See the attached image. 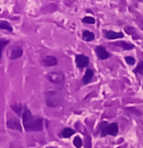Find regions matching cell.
<instances>
[{
	"instance_id": "cell-1",
	"label": "cell",
	"mask_w": 143,
	"mask_h": 148,
	"mask_svg": "<svg viewBox=\"0 0 143 148\" xmlns=\"http://www.w3.org/2000/svg\"><path fill=\"white\" fill-rule=\"evenodd\" d=\"M23 127L27 132L41 131L43 127V121L41 118H35L32 116L31 112L28 109H24L22 114Z\"/></svg>"
},
{
	"instance_id": "cell-2",
	"label": "cell",
	"mask_w": 143,
	"mask_h": 148,
	"mask_svg": "<svg viewBox=\"0 0 143 148\" xmlns=\"http://www.w3.org/2000/svg\"><path fill=\"white\" fill-rule=\"evenodd\" d=\"M100 133L101 136H106V135H112V136H115L118 133V125L117 123H111L109 124L106 121H102L100 123Z\"/></svg>"
},
{
	"instance_id": "cell-3",
	"label": "cell",
	"mask_w": 143,
	"mask_h": 148,
	"mask_svg": "<svg viewBox=\"0 0 143 148\" xmlns=\"http://www.w3.org/2000/svg\"><path fill=\"white\" fill-rule=\"evenodd\" d=\"M45 102L49 107H57L58 105L61 104L62 97L59 93H57L56 91H47L45 93Z\"/></svg>"
},
{
	"instance_id": "cell-4",
	"label": "cell",
	"mask_w": 143,
	"mask_h": 148,
	"mask_svg": "<svg viewBox=\"0 0 143 148\" xmlns=\"http://www.w3.org/2000/svg\"><path fill=\"white\" fill-rule=\"evenodd\" d=\"M47 78L51 83L56 84V85H63L64 83V74L62 72H59V71L48 73Z\"/></svg>"
},
{
	"instance_id": "cell-5",
	"label": "cell",
	"mask_w": 143,
	"mask_h": 148,
	"mask_svg": "<svg viewBox=\"0 0 143 148\" xmlns=\"http://www.w3.org/2000/svg\"><path fill=\"white\" fill-rule=\"evenodd\" d=\"M75 61H76V65L78 68L81 69L88 65V63H89V58H88L87 56L83 55V54H79V55H77L76 58H75Z\"/></svg>"
},
{
	"instance_id": "cell-6",
	"label": "cell",
	"mask_w": 143,
	"mask_h": 148,
	"mask_svg": "<svg viewBox=\"0 0 143 148\" xmlns=\"http://www.w3.org/2000/svg\"><path fill=\"white\" fill-rule=\"evenodd\" d=\"M7 127L10 128V129H14V130H19L21 131L22 130V127H21L20 121L18 120L15 117H12V118H9L7 121Z\"/></svg>"
},
{
	"instance_id": "cell-7",
	"label": "cell",
	"mask_w": 143,
	"mask_h": 148,
	"mask_svg": "<svg viewBox=\"0 0 143 148\" xmlns=\"http://www.w3.org/2000/svg\"><path fill=\"white\" fill-rule=\"evenodd\" d=\"M23 54V49L22 47L20 46H15L10 50V54H9V57L11 60L17 59V58H20Z\"/></svg>"
},
{
	"instance_id": "cell-8",
	"label": "cell",
	"mask_w": 143,
	"mask_h": 148,
	"mask_svg": "<svg viewBox=\"0 0 143 148\" xmlns=\"http://www.w3.org/2000/svg\"><path fill=\"white\" fill-rule=\"evenodd\" d=\"M95 51H96V54H97V56H98V58L101 60L107 59V58H109V56H110V54L108 53V52L106 51V49L102 46H97L96 49H95Z\"/></svg>"
},
{
	"instance_id": "cell-9",
	"label": "cell",
	"mask_w": 143,
	"mask_h": 148,
	"mask_svg": "<svg viewBox=\"0 0 143 148\" xmlns=\"http://www.w3.org/2000/svg\"><path fill=\"white\" fill-rule=\"evenodd\" d=\"M43 63H44L45 66H48V67H51V66H55L57 64V59H56L54 56H46V57L43 59Z\"/></svg>"
},
{
	"instance_id": "cell-10",
	"label": "cell",
	"mask_w": 143,
	"mask_h": 148,
	"mask_svg": "<svg viewBox=\"0 0 143 148\" xmlns=\"http://www.w3.org/2000/svg\"><path fill=\"white\" fill-rule=\"evenodd\" d=\"M123 33L121 32H114V31H106L105 32V37L107 39H118V38H123Z\"/></svg>"
},
{
	"instance_id": "cell-11",
	"label": "cell",
	"mask_w": 143,
	"mask_h": 148,
	"mask_svg": "<svg viewBox=\"0 0 143 148\" xmlns=\"http://www.w3.org/2000/svg\"><path fill=\"white\" fill-rule=\"evenodd\" d=\"M93 75H94V72H93V70H91V69H88V70H86L85 74H84L83 76V83L84 84H87L89 83L91 81V79H92Z\"/></svg>"
},
{
	"instance_id": "cell-12",
	"label": "cell",
	"mask_w": 143,
	"mask_h": 148,
	"mask_svg": "<svg viewBox=\"0 0 143 148\" xmlns=\"http://www.w3.org/2000/svg\"><path fill=\"white\" fill-rule=\"evenodd\" d=\"M74 133H75V130L71 129V128H64L61 133H60V136L64 137V138H69V137L72 136Z\"/></svg>"
},
{
	"instance_id": "cell-13",
	"label": "cell",
	"mask_w": 143,
	"mask_h": 148,
	"mask_svg": "<svg viewBox=\"0 0 143 148\" xmlns=\"http://www.w3.org/2000/svg\"><path fill=\"white\" fill-rule=\"evenodd\" d=\"M82 38L85 41H92L93 39L95 38V36H94V33L85 30V31H83V33H82Z\"/></svg>"
},
{
	"instance_id": "cell-14",
	"label": "cell",
	"mask_w": 143,
	"mask_h": 148,
	"mask_svg": "<svg viewBox=\"0 0 143 148\" xmlns=\"http://www.w3.org/2000/svg\"><path fill=\"white\" fill-rule=\"evenodd\" d=\"M116 45H119V46H121L124 50H130V49H133L134 46L132 44H130V43H127V42H118L116 43Z\"/></svg>"
},
{
	"instance_id": "cell-15",
	"label": "cell",
	"mask_w": 143,
	"mask_h": 148,
	"mask_svg": "<svg viewBox=\"0 0 143 148\" xmlns=\"http://www.w3.org/2000/svg\"><path fill=\"white\" fill-rule=\"evenodd\" d=\"M0 29H6L8 31H12V27L7 21H0Z\"/></svg>"
},
{
	"instance_id": "cell-16",
	"label": "cell",
	"mask_w": 143,
	"mask_h": 148,
	"mask_svg": "<svg viewBox=\"0 0 143 148\" xmlns=\"http://www.w3.org/2000/svg\"><path fill=\"white\" fill-rule=\"evenodd\" d=\"M11 109L13 111H15V112H16L17 114L19 115V116H22V114H23V112H22L23 107L21 105H12L11 106Z\"/></svg>"
},
{
	"instance_id": "cell-17",
	"label": "cell",
	"mask_w": 143,
	"mask_h": 148,
	"mask_svg": "<svg viewBox=\"0 0 143 148\" xmlns=\"http://www.w3.org/2000/svg\"><path fill=\"white\" fill-rule=\"evenodd\" d=\"M82 22L83 23H87V24H94L95 23V19L93 17H90V16H86L82 19Z\"/></svg>"
},
{
	"instance_id": "cell-18",
	"label": "cell",
	"mask_w": 143,
	"mask_h": 148,
	"mask_svg": "<svg viewBox=\"0 0 143 148\" xmlns=\"http://www.w3.org/2000/svg\"><path fill=\"white\" fill-rule=\"evenodd\" d=\"M73 144H74L75 147L77 148H80L82 146V140L80 137H76V138H74V140H73Z\"/></svg>"
},
{
	"instance_id": "cell-19",
	"label": "cell",
	"mask_w": 143,
	"mask_h": 148,
	"mask_svg": "<svg viewBox=\"0 0 143 148\" xmlns=\"http://www.w3.org/2000/svg\"><path fill=\"white\" fill-rule=\"evenodd\" d=\"M9 41L8 40H0V58H1V55H2V51H3V48L8 44Z\"/></svg>"
},
{
	"instance_id": "cell-20",
	"label": "cell",
	"mask_w": 143,
	"mask_h": 148,
	"mask_svg": "<svg viewBox=\"0 0 143 148\" xmlns=\"http://www.w3.org/2000/svg\"><path fill=\"white\" fill-rule=\"evenodd\" d=\"M134 71H135V72H137V73L143 74V61L138 63L137 67H136V69Z\"/></svg>"
},
{
	"instance_id": "cell-21",
	"label": "cell",
	"mask_w": 143,
	"mask_h": 148,
	"mask_svg": "<svg viewBox=\"0 0 143 148\" xmlns=\"http://www.w3.org/2000/svg\"><path fill=\"white\" fill-rule=\"evenodd\" d=\"M125 60H126V62L128 63L129 65H133L134 63H135V59H134L133 57H131V56H126Z\"/></svg>"
},
{
	"instance_id": "cell-22",
	"label": "cell",
	"mask_w": 143,
	"mask_h": 148,
	"mask_svg": "<svg viewBox=\"0 0 143 148\" xmlns=\"http://www.w3.org/2000/svg\"><path fill=\"white\" fill-rule=\"evenodd\" d=\"M125 31H126L128 34H132L133 37H134V33H135V29H134V28H132V27H125Z\"/></svg>"
},
{
	"instance_id": "cell-23",
	"label": "cell",
	"mask_w": 143,
	"mask_h": 148,
	"mask_svg": "<svg viewBox=\"0 0 143 148\" xmlns=\"http://www.w3.org/2000/svg\"><path fill=\"white\" fill-rule=\"evenodd\" d=\"M48 148H54V147H48Z\"/></svg>"
}]
</instances>
